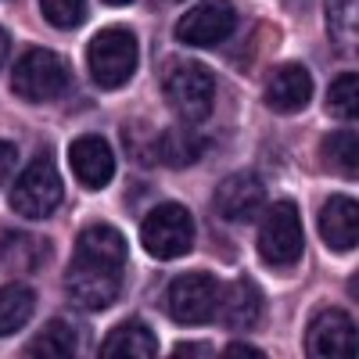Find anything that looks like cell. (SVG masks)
<instances>
[{
    "instance_id": "13",
    "label": "cell",
    "mask_w": 359,
    "mask_h": 359,
    "mask_svg": "<svg viewBox=\"0 0 359 359\" xmlns=\"http://www.w3.org/2000/svg\"><path fill=\"white\" fill-rule=\"evenodd\" d=\"M313 101V76L302 69V65H277L266 79V104L280 111V115H291V111H302L306 104Z\"/></svg>"
},
{
    "instance_id": "18",
    "label": "cell",
    "mask_w": 359,
    "mask_h": 359,
    "mask_svg": "<svg viewBox=\"0 0 359 359\" xmlns=\"http://www.w3.org/2000/svg\"><path fill=\"white\" fill-rule=\"evenodd\" d=\"M205 155V140L194 133V123L172 126L158 137V158L165 165H194Z\"/></svg>"
},
{
    "instance_id": "9",
    "label": "cell",
    "mask_w": 359,
    "mask_h": 359,
    "mask_svg": "<svg viewBox=\"0 0 359 359\" xmlns=\"http://www.w3.org/2000/svg\"><path fill=\"white\" fill-rule=\"evenodd\" d=\"M233 25L237 11L230 8V0H201L176 22V40L187 47H216L233 33Z\"/></svg>"
},
{
    "instance_id": "6",
    "label": "cell",
    "mask_w": 359,
    "mask_h": 359,
    "mask_svg": "<svg viewBox=\"0 0 359 359\" xmlns=\"http://www.w3.org/2000/svg\"><path fill=\"white\" fill-rule=\"evenodd\" d=\"M140 241H144L147 255H155V259H180L194 245V219L184 205L162 201L144 216Z\"/></svg>"
},
{
    "instance_id": "22",
    "label": "cell",
    "mask_w": 359,
    "mask_h": 359,
    "mask_svg": "<svg viewBox=\"0 0 359 359\" xmlns=\"http://www.w3.org/2000/svg\"><path fill=\"white\" fill-rule=\"evenodd\" d=\"M327 111L338 115V118L359 115V79H355V72H345L331 83V90H327Z\"/></svg>"
},
{
    "instance_id": "12",
    "label": "cell",
    "mask_w": 359,
    "mask_h": 359,
    "mask_svg": "<svg viewBox=\"0 0 359 359\" xmlns=\"http://www.w3.org/2000/svg\"><path fill=\"white\" fill-rule=\"evenodd\" d=\"M69 165L86 191H101L115 176V151L104 137L86 133V137H76L69 144Z\"/></svg>"
},
{
    "instance_id": "14",
    "label": "cell",
    "mask_w": 359,
    "mask_h": 359,
    "mask_svg": "<svg viewBox=\"0 0 359 359\" xmlns=\"http://www.w3.org/2000/svg\"><path fill=\"white\" fill-rule=\"evenodd\" d=\"M216 316L223 320L226 331H248V327L259 323L262 316V294L259 287H252V280H233L226 287H219V306Z\"/></svg>"
},
{
    "instance_id": "8",
    "label": "cell",
    "mask_w": 359,
    "mask_h": 359,
    "mask_svg": "<svg viewBox=\"0 0 359 359\" xmlns=\"http://www.w3.org/2000/svg\"><path fill=\"white\" fill-rule=\"evenodd\" d=\"M165 306H169V316L184 327H201L216 316V306H219V280L212 273H180L172 284H169V294H165Z\"/></svg>"
},
{
    "instance_id": "21",
    "label": "cell",
    "mask_w": 359,
    "mask_h": 359,
    "mask_svg": "<svg viewBox=\"0 0 359 359\" xmlns=\"http://www.w3.org/2000/svg\"><path fill=\"white\" fill-rule=\"evenodd\" d=\"M320 155H323V165L331 169L334 176H355V133L352 130H338L323 140L320 147Z\"/></svg>"
},
{
    "instance_id": "10",
    "label": "cell",
    "mask_w": 359,
    "mask_h": 359,
    "mask_svg": "<svg viewBox=\"0 0 359 359\" xmlns=\"http://www.w3.org/2000/svg\"><path fill=\"white\" fill-rule=\"evenodd\" d=\"M306 352L320 359H352L355 355V320L341 309H323L306 331Z\"/></svg>"
},
{
    "instance_id": "2",
    "label": "cell",
    "mask_w": 359,
    "mask_h": 359,
    "mask_svg": "<svg viewBox=\"0 0 359 359\" xmlns=\"http://www.w3.org/2000/svg\"><path fill=\"white\" fill-rule=\"evenodd\" d=\"M255 248H259V259L273 269H291L302 259L306 237H302V216H298L294 201L284 198V201H273L262 208Z\"/></svg>"
},
{
    "instance_id": "7",
    "label": "cell",
    "mask_w": 359,
    "mask_h": 359,
    "mask_svg": "<svg viewBox=\"0 0 359 359\" xmlns=\"http://www.w3.org/2000/svg\"><path fill=\"white\" fill-rule=\"evenodd\" d=\"M11 86H15V94H18L22 101L43 104V101H54V97L65 94L69 72H65L62 62H57L54 50H47V47H29L18 62H15Z\"/></svg>"
},
{
    "instance_id": "24",
    "label": "cell",
    "mask_w": 359,
    "mask_h": 359,
    "mask_svg": "<svg viewBox=\"0 0 359 359\" xmlns=\"http://www.w3.org/2000/svg\"><path fill=\"white\" fill-rule=\"evenodd\" d=\"M15 162H18V151H15V144L0 140V187H4V184H8V176L15 172Z\"/></svg>"
},
{
    "instance_id": "15",
    "label": "cell",
    "mask_w": 359,
    "mask_h": 359,
    "mask_svg": "<svg viewBox=\"0 0 359 359\" xmlns=\"http://www.w3.org/2000/svg\"><path fill=\"white\" fill-rule=\"evenodd\" d=\"M320 237L327 241V248H334V252L355 248V237H359V208H355V198H345V194L327 198L323 212H320Z\"/></svg>"
},
{
    "instance_id": "27",
    "label": "cell",
    "mask_w": 359,
    "mask_h": 359,
    "mask_svg": "<svg viewBox=\"0 0 359 359\" xmlns=\"http://www.w3.org/2000/svg\"><path fill=\"white\" fill-rule=\"evenodd\" d=\"M8 50H11V36L4 33V29H0V65L8 62Z\"/></svg>"
},
{
    "instance_id": "25",
    "label": "cell",
    "mask_w": 359,
    "mask_h": 359,
    "mask_svg": "<svg viewBox=\"0 0 359 359\" xmlns=\"http://www.w3.org/2000/svg\"><path fill=\"white\" fill-rule=\"evenodd\" d=\"M223 355L226 359H262V352L259 348H248V345H230Z\"/></svg>"
},
{
    "instance_id": "17",
    "label": "cell",
    "mask_w": 359,
    "mask_h": 359,
    "mask_svg": "<svg viewBox=\"0 0 359 359\" xmlns=\"http://www.w3.org/2000/svg\"><path fill=\"white\" fill-rule=\"evenodd\" d=\"M50 255V245L40 241L36 233H25V230H4L0 233V262L11 266V269H40L43 259Z\"/></svg>"
},
{
    "instance_id": "19",
    "label": "cell",
    "mask_w": 359,
    "mask_h": 359,
    "mask_svg": "<svg viewBox=\"0 0 359 359\" xmlns=\"http://www.w3.org/2000/svg\"><path fill=\"white\" fill-rule=\"evenodd\" d=\"M33 309H36L33 287H25V284L0 287V338L22 331V327L29 323V316H33Z\"/></svg>"
},
{
    "instance_id": "20",
    "label": "cell",
    "mask_w": 359,
    "mask_h": 359,
    "mask_svg": "<svg viewBox=\"0 0 359 359\" xmlns=\"http://www.w3.org/2000/svg\"><path fill=\"white\" fill-rule=\"evenodd\" d=\"M76 331H72V323L65 320H50L43 331L33 338V345H29L25 352L29 355H50V359H69L76 355Z\"/></svg>"
},
{
    "instance_id": "11",
    "label": "cell",
    "mask_w": 359,
    "mask_h": 359,
    "mask_svg": "<svg viewBox=\"0 0 359 359\" xmlns=\"http://www.w3.org/2000/svg\"><path fill=\"white\" fill-rule=\"evenodd\" d=\"M266 205V187L255 172H233L226 176L223 184L216 187V198H212V208L216 216L226 219V223H248L262 212Z\"/></svg>"
},
{
    "instance_id": "16",
    "label": "cell",
    "mask_w": 359,
    "mask_h": 359,
    "mask_svg": "<svg viewBox=\"0 0 359 359\" xmlns=\"http://www.w3.org/2000/svg\"><path fill=\"white\" fill-rule=\"evenodd\" d=\"M155 352H158V341L151 334V327H144L140 320L118 323L101 345L104 359H151Z\"/></svg>"
},
{
    "instance_id": "5",
    "label": "cell",
    "mask_w": 359,
    "mask_h": 359,
    "mask_svg": "<svg viewBox=\"0 0 359 359\" xmlns=\"http://www.w3.org/2000/svg\"><path fill=\"white\" fill-rule=\"evenodd\" d=\"M65 198V184L57 176V165L50 158H33L15 180L11 187V208L25 219H47L57 212V205Z\"/></svg>"
},
{
    "instance_id": "28",
    "label": "cell",
    "mask_w": 359,
    "mask_h": 359,
    "mask_svg": "<svg viewBox=\"0 0 359 359\" xmlns=\"http://www.w3.org/2000/svg\"><path fill=\"white\" fill-rule=\"evenodd\" d=\"M104 4H111V8H126V4H133V0H104Z\"/></svg>"
},
{
    "instance_id": "1",
    "label": "cell",
    "mask_w": 359,
    "mask_h": 359,
    "mask_svg": "<svg viewBox=\"0 0 359 359\" xmlns=\"http://www.w3.org/2000/svg\"><path fill=\"white\" fill-rule=\"evenodd\" d=\"M126 241L108 223H94L76 237V252L65 269V294L76 309H108L123 294Z\"/></svg>"
},
{
    "instance_id": "26",
    "label": "cell",
    "mask_w": 359,
    "mask_h": 359,
    "mask_svg": "<svg viewBox=\"0 0 359 359\" xmlns=\"http://www.w3.org/2000/svg\"><path fill=\"white\" fill-rule=\"evenodd\" d=\"M176 355H212V348L208 345H198V341H184L176 348Z\"/></svg>"
},
{
    "instance_id": "4",
    "label": "cell",
    "mask_w": 359,
    "mask_h": 359,
    "mask_svg": "<svg viewBox=\"0 0 359 359\" xmlns=\"http://www.w3.org/2000/svg\"><path fill=\"white\" fill-rule=\"evenodd\" d=\"M137 36L126 25H108L90 40L86 47V65L90 76L101 90H118L123 83H130V76L137 72Z\"/></svg>"
},
{
    "instance_id": "23",
    "label": "cell",
    "mask_w": 359,
    "mask_h": 359,
    "mask_svg": "<svg viewBox=\"0 0 359 359\" xmlns=\"http://www.w3.org/2000/svg\"><path fill=\"white\" fill-rule=\"evenodd\" d=\"M40 11L54 29H76L86 18V0H40Z\"/></svg>"
},
{
    "instance_id": "3",
    "label": "cell",
    "mask_w": 359,
    "mask_h": 359,
    "mask_svg": "<svg viewBox=\"0 0 359 359\" xmlns=\"http://www.w3.org/2000/svg\"><path fill=\"white\" fill-rule=\"evenodd\" d=\"M165 101L184 123H205L216 104V79L198 62H172L162 76Z\"/></svg>"
}]
</instances>
